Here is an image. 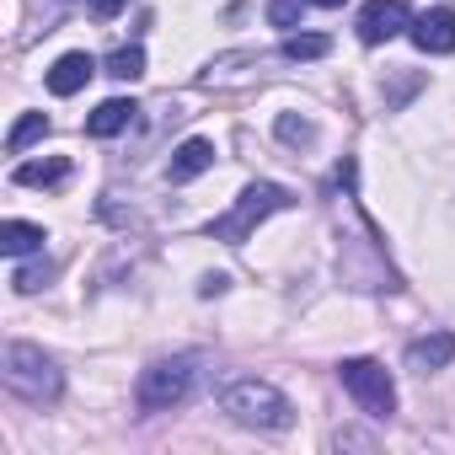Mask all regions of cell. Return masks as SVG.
Here are the masks:
<instances>
[{
	"label": "cell",
	"instance_id": "17",
	"mask_svg": "<svg viewBox=\"0 0 455 455\" xmlns=\"http://www.w3.org/2000/svg\"><path fill=\"white\" fill-rule=\"evenodd\" d=\"M49 279H54V263H28V268L12 274V290H17V295H33V290H44Z\"/></svg>",
	"mask_w": 455,
	"mask_h": 455
},
{
	"label": "cell",
	"instance_id": "15",
	"mask_svg": "<svg viewBox=\"0 0 455 455\" xmlns=\"http://www.w3.org/2000/svg\"><path fill=\"white\" fill-rule=\"evenodd\" d=\"M108 76H113V81H140V76H145V49H140V44L113 49V54H108Z\"/></svg>",
	"mask_w": 455,
	"mask_h": 455
},
{
	"label": "cell",
	"instance_id": "2",
	"mask_svg": "<svg viewBox=\"0 0 455 455\" xmlns=\"http://www.w3.org/2000/svg\"><path fill=\"white\" fill-rule=\"evenodd\" d=\"M0 380H6L12 396H22V402H33V407H49V402H60V391H65L60 364H54L44 348H33V343H6V354H0Z\"/></svg>",
	"mask_w": 455,
	"mask_h": 455
},
{
	"label": "cell",
	"instance_id": "6",
	"mask_svg": "<svg viewBox=\"0 0 455 455\" xmlns=\"http://www.w3.org/2000/svg\"><path fill=\"white\" fill-rule=\"evenodd\" d=\"M359 44H391L396 33H407L412 28V12H407V0H370V6L359 12Z\"/></svg>",
	"mask_w": 455,
	"mask_h": 455
},
{
	"label": "cell",
	"instance_id": "16",
	"mask_svg": "<svg viewBox=\"0 0 455 455\" xmlns=\"http://www.w3.org/2000/svg\"><path fill=\"white\" fill-rule=\"evenodd\" d=\"M322 54H332V38H322V33H306V38H290L284 44V60L290 65H306V60H322Z\"/></svg>",
	"mask_w": 455,
	"mask_h": 455
},
{
	"label": "cell",
	"instance_id": "8",
	"mask_svg": "<svg viewBox=\"0 0 455 455\" xmlns=\"http://www.w3.org/2000/svg\"><path fill=\"white\" fill-rule=\"evenodd\" d=\"M92 76H97V60H92L86 49L60 54V60H54V70H49V92H54V97H76Z\"/></svg>",
	"mask_w": 455,
	"mask_h": 455
},
{
	"label": "cell",
	"instance_id": "21",
	"mask_svg": "<svg viewBox=\"0 0 455 455\" xmlns=\"http://www.w3.org/2000/svg\"><path fill=\"white\" fill-rule=\"evenodd\" d=\"M311 6H327V12H332V6H343V0H311Z\"/></svg>",
	"mask_w": 455,
	"mask_h": 455
},
{
	"label": "cell",
	"instance_id": "10",
	"mask_svg": "<svg viewBox=\"0 0 455 455\" xmlns=\"http://www.w3.org/2000/svg\"><path fill=\"white\" fill-rule=\"evenodd\" d=\"M214 166V145L209 140H182L177 150H172V161H166V177L172 182H193V177H204Z\"/></svg>",
	"mask_w": 455,
	"mask_h": 455
},
{
	"label": "cell",
	"instance_id": "5",
	"mask_svg": "<svg viewBox=\"0 0 455 455\" xmlns=\"http://www.w3.org/2000/svg\"><path fill=\"white\" fill-rule=\"evenodd\" d=\"M338 380H343V391H348L370 418H391V412H396V386H391L386 364H375V359H343Z\"/></svg>",
	"mask_w": 455,
	"mask_h": 455
},
{
	"label": "cell",
	"instance_id": "4",
	"mask_svg": "<svg viewBox=\"0 0 455 455\" xmlns=\"http://www.w3.org/2000/svg\"><path fill=\"white\" fill-rule=\"evenodd\" d=\"M193 380H198V354H177V359H156L140 370V386H134V402L145 412H166V407H182L193 396Z\"/></svg>",
	"mask_w": 455,
	"mask_h": 455
},
{
	"label": "cell",
	"instance_id": "9",
	"mask_svg": "<svg viewBox=\"0 0 455 455\" xmlns=\"http://www.w3.org/2000/svg\"><path fill=\"white\" fill-rule=\"evenodd\" d=\"M450 359H455V332H428V338L407 343V370H418V375H434Z\"/></svg>",
	"mask_w": 455,
	"mask_h": 455
},
{
	"label": "cell",
	"instance_id": "13",
	"mask_svg": "<svg viewBox=\"0 0 455 455\" xmlns=\"http://www.w3.org/2000/svg\"><path fill=\"white\" fill-rule=\"evenodd\" d=\"M44 247V225H28V220H6L0 225V252L6 258H28Z\"/></svg>",
	"mask_w": 455,
	"mask_h": 455
},
{
	"label": "cell",
	"instance_id": "7",
	"mask_svg": "<svg viewBox=\"0 0 455 455\" xmlns=\"http://www.w3.org/2000/svg\"><path fill=\"white\" fill-rule=\"evenodd\" d=\"M407 38H412L423 54H455V12H450V6H434V12L412 17Z\"/></svg>",
	"mask_w": 455,
	"mask_h": 455
},
{
	"label": "cell",
	"instance_id": "1",
	"mask_svg": "<svg viewBox=\"0 0 455 455\" xmlns=\"http://www.w3.org/2000/svg\"><path fill=\"white\" fill-rule=\"evenodd\" d=\"M220 412L231 418V423H242V428H258V434H284V428H295V402H290L279 386L258 380V375L225 386V391H220Z\"/></svg>",
	"mask_w": 455,
	"mask_h": 455
},
{
	"label": "cell",
	"instance_id": "19",
	"mask_svg": "<svg viewBox=\"0 0 455 455\" xmlns=\"http://www.w3.org/2000/svg\"><path fill=\"white\" fill-rule=\"evenodd\" d=\"M300 6H306V0H268V22L274 28H300Z\"/></svg>",
	"mask_w": 455,
	"mask_h": 455
},
{
	"label": "cell",
	"instance_id": "20",
	"mask_svg": "<svg viewBox=\"0 0 455 455\" xmlns=\"http://www.w3.org/2000/svg\"><path fill=\"white\" fill-rule=\"evenodd\" d=\"M124 6H129V0H92V12H97V17H102V22H108V17H118V12H124Z\"/></svg>",
	"mask_w": 455,
	"mask_h": 455
},
{
	"label": "cell",
	"instance_id": "12",
	"mask_svg": "<svg viewBox=\"0 0 455 455\" xmlns=\"http://www.w3.org/2000/svg\"><path fill=\"white\" fill-rule=\"evenodd\" d=\"M12 182L17 188H65L70 182V161L65 156H54V161H22L12 172Z\"/></svg>",
	"mask_w": 455,
	"mask_h": 455
},
{
	"label": "cell",
	"instance_id": "3",
	"mask_svg": "<svg viewBox=\"0 0 455 455\" xmlns=\"http://www.w3.org/2000/svg\"><path fill=\"white\" fill-rule=\"evenodd\" d=\"M290 204H295V198H290L279 182H252V188H242V198H236L231 214H220V220L209 225V236L225 242V247H242L268 214H279V209H290Z\"/></svg>",
	"mask_w": 455,
	"mask_h": 455
},
{
	"label": "cell",
	"instance_id": "18",
	"mask_svg": "<svg viewBox=\"0 0 455 455\" xmlns=\"http://www.w3.org/2000/svg\"><path fill=\"white\" fill-rule=\"evenodd\" d=\"M279 140H284V145H311V140H316V124H311V118L284 113V118H279Z\"/></svg>",
	"mask_w": 455,
	"mask_h": 455
},
{
	"label": "cell",
	"instance_id": "11",
	"mask_svg": "<svg viewBox=\"0 0 455 455\" xmlns=\"http://www.w3.org/2000/svg\"><path fill=\"white\" fill-rule=\"evenodd\" d=\"M134 113H140V108H134L129 97H113V102H102V108L86 118V134H92V140H113V134H124V129L134 124Z\"/></svg>",
	"mask_w": 455,
	"mask_h": 455
},
{
	"label": "cell",
	"instance_id": "14",
	"mask_svg": "<svg viewBox=\"0 0 455 455\" xmlns=\"http://www.w3.org/2000/svg\"><path fill=\"white\" fill-rule=\"evenodd\" d=\"M44 134H49V118H44V113H22V118H17V129L6 134V150H12V156H22V150H28V145H38Z\"/></svg>",
	"mask_w": 455,
	"mask_h": 455
}]
</instances>
